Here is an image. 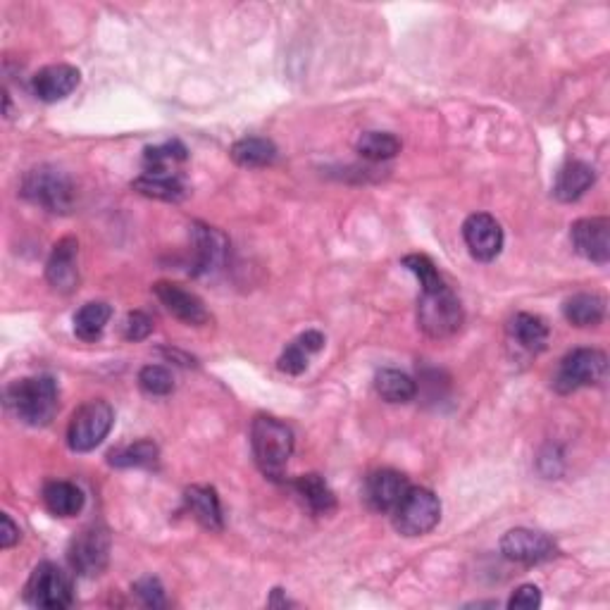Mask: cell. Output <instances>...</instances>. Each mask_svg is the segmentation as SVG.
I'll return each instance as SVG.
<instances>
[{
	"label": "cell",
	"instance_id": "cell-1",
	"mask_svg": "<svg viewBox=\"0 0 610 610\" xmlns=\"http://www.w3.org/2000/svg\"><path fill=\"white\" fill-rule=\"evenodd\" d=\"M5 406L17 420L29 427L51 425L58 415L60 394L53 377H27L12 382L5 391Z\"/></svg>",
	"mask_w": 610,
	"mask_h": 610
},
{
	"label": "cell",
	"instance_id": "cell-2",
	"mask_svg": "<svg viewBox=\"0 0 610 610\" xmlns=\"http://www.w3.org/2000/svg\"><path fill=\"white\" fill-rule=\"evenodd\" d=\"M251 448L260 472L270 479H282L294 453V432L277 417L258 415L251 425Z\"/></svg>",
	"mask_w": 610,
	"mask_h": 610
},
{
	"label": "cell",
	"instance_id": "cell-3",
	"mask_svg": "<svg viewBox=\"0 0 610 610\" xmlns=\"http://www.w3.org/2000/svg\"><path fill=\"white\" fill-rule=\"evenodd\" d=\"M463 305L446 282L434 289H422L417 301V325L432 339H448L463 325Z\"/></svg>",
	"mask_w": 610,
	"mask_h": 610
},
{
	"label": "cell",
	"instance_id": "cell-4",
	"mask_svg": "<svg viewBox=\"0 0 610 610\" xmlns=\"http://www.w3.org/2000/svg\"><path fill=\"white\" fill-rule=\"evenodd\" d=\"M22 196L48 213H70L74 205L72 179L58 167L41 165L27 172L22 182Z\"/></svg>",
	"mask_w": 610,
	"mask_h": 610
},
{
	"label": "cell",
	"instance_id": "cell-5",
	"mask_svg": "<svg viewBox=\"0 0 610 610\" xmlns=\"http://www.w3.org/2000/svg\"><path fill=\"white\" fill-rule=\"evenodd\" d=\"M112 425H115V410L103 398H93L72 415L67 427V446L74 453H89L103 444Z\"/></svg>",
	"mask_w": 610,
	"mask_h": 610
},
{
	"label": "cell",
	"instance_id": "cell-6",
	"mask_svg": "<svg viewBox=\"0 0 610 610\" xmlns=\"http://www.w3.org/2000/svg\"><path fill=\"white\" fill-rule=\"evenodd\" d=\"M608 358L599 348H575L560 360V367L553 377V389L558 394H572L584 387H594L606 377Z\"/></svg>",
	"mask_w": 610,
	"mask_h": 610
},
{
	"label": "cell",
	"instance_id": "cell-7",
	"mask_svg": "<svg viewBox=\"0 0 610 610\" xmlns=\"http://www.w3.org/2000/svg\"><path fill=\"white\" fill-rule=\"evenodd\" d=\"M24 601L43 610L70 608L74 601L72 577L55 563L36 565L24 587Z\"/></svg>",
	"mask_w": 610,
	"mask_h": 610
},
{
	"label": "cell",
	"instance_id": "cell-8",
	"mask_svg": "<svg viewBox=\"0 0 610 610\" xmlns=\"http://www.w3.org/2000/svg\"><path fill=\"white\" fill-rule=\"evenodd\" d=\"M439 520L441 503L434 491L425 487H410L394 510V527L403 537H425L439 525Z\"/></svg>",
	"mask_w": 610,
	"mask_h": 610
},
{
	"label": "cell",
	"instance_id": "cell-9",
	"mask_svg": "<svg viewBox=\"0 0 610 610\" xmlns=\"http://www.w3.org/2000/svg\"><path fill=\"white\" fill-rule=\"evenodd\" d=\"M67 558L74 572L84 577L101 575L108 568L110 560V534L103 527H86L72 539L70 549H67Z\"/></svg>",
	"mask_w": 610,
	"mask_h": 610
},
{
	"label": "cell",
	"instance_id": "cell-10",
	"mask_svg": "<svg viewBox=\"0 0 610 610\" xmlns=\"http://www.w3.org/2000/svg\"><path fill=\"white\" fill-rule=\"evenodd\" d=\"M501 553L508 560L522 565H539L551 560L558 553L556 541L549 534L534 532V529H510L501 539Z\"/></svg>",
	"mask_w": 610,
	"mask_h": 610
},
{
	"label": "cell",
	"instance_id": "cell-11",
	"mask_svg": "<svg viewBox=\"0 0 610 610\" xmlns=\"http://www.w3.org/2000/svg\"><path fill=\"white\" fill-rule=\"evenodd\" d=\"M463 239L470 255L479 263H491L503 251V229L496 217L487 213L470 215L463 224Z\"/></svg>",
	"mask_w": 610,
	"mask_h": 610
},
{
	"label": "cell",
	"instance_id": "cell-12",
	"mask_svg": "<svg viewBox=\"0 0 610 610\" xmlns=\"http://www.w3.org/2000/svg\"><path fill=\"white\" fill-rule=\"evenodd\" d=\"M570 239L582 258L596 265L610 260V220L608 217H584L570 227Z\"/></svg>",
	"mask_w": 610,
	"mask_h": 610
},
{
	"label": "cell",
	"instance_id": "cell-13",
	"mask_svg": "<svg viewBox=\"0 0 610 610\" xmlns=\"http://www.w3.org/2000/svg\"><path fill=\"white\" fill-rule=\"evenodd\" d=\"M408 477L396 470H377L367 477L365 499L377 513H394L403 496L408 494Z\"/></svg>",
	"mask_w": 610,
	"mask_h": 610
},
{
	"label": "cell",
	"instance_id": "cell-14",
	"mask_svg": "<svg viewBox=\"0 0 610 610\" xmlns=\"http://www.w3.org/2000/svg\"><path fill=\"white\" fill-rule=\"evenodd\" d=\"M153 291H155V296H158V301L165 305L167 313L177 317V320L186 322V325L201 327L210 320V313L205 310L201 298H198L196 294H191V291L182 289L179 284L158 282L153 286Z\"/></svg>",
	"mask_w": 610,
	"mask_h": 610
},
{
	"label": "cell",
	"instance_id": "cell-15",
	"mask_svg": "<svg viewBox=\"0 0 610 610\" xmlns=\"http://www.w3.org/2000/svg\"><path fill=\"white\" fill-rule=\"evenodd\" d=\"M77 255H79V244L77 239H72V236L60 239L53 248L51 260H48L46 265V279L55 291H60V294H72V291L77 289L79 284Z\"/></svg>",
	"mask_w": 610,
	"mask_h": 610
},
{
	"label": "cell",
	"instance_id": "cell-16",
	"mask_svg": "<svg viewBox=\"0 0 610 610\" xmlns=\"http://www.w3.org/2000/svg\"><path fill=\"white\" fill-rule=\"evenodd\" d=\"M82 82V74L72 65H48L34 74L31 93L43 103H58Z\"/></svg>",
	"mask_w": 610,
	"mask_h": 610
},
{
	"label": "cell",
	"instance_id": "cell-17",
	"mask_svg": "<svg viewBox=\"0 0 610 610\" xmlns=\"http://www.w3.org/2000/svg\"><path fill=\"white\" fill-rule=\"evenodd\" d=\"M184 501L189 513L201 522L210 532H222L224 518H222V503L220 496L213 487H203V484H194L184 491Z\"/></svg>",
	"mask_w": 610,
	"mask_h": 610
},
{
	"label": "cell",
	"instance_id": "cell-18",
	"mask_svg": "<svg viewBox=\"0 0 610 610\" xmlns=\"http://www.w3.org/2000/svg\"><path fill=\"white\" fill-rule=\"evenodd\" d=\"M596 182L594 167L582 163V160H570L563 170L558 172L556 184H553V196L563 203L580 201Z\"/></svg>",
	"mask_w": 610,
	"mask_h": 610
},
{
	"label": "cell",
	"instance_id": "cell-19",
	"mask_svg": "<svg viewBox=\"0 0 610 610\" xmlns=\"http://www.w3.org/2000/svg\"><path fill=\"white\" fill-rule=\"evenodd\" d=\"M508 334L527 353L544 351L546 344H549V325L539 315L532 313L515 315L508 325Z\"/></svg>",
	"mask_w": 610,
	"mask_h": 610
},
{
	"label": "cell",
	"instance_id": "cell-20",
	"mask_svg": "<svg viewBox=\"0 0 610 610\" xmlns=\"http://www.w3.org/2000/svg\"><path fill=\"white\" fill-rule=\"evenodd\" d=\"M43 503L58 518H74L84 508V491L65 479H53L43 487Z\"/></svg>",
	"mask_w": 610,
	"mask_h": 610
},
{
	"label": "cell",
	"instance_id": "cell-21",
	"mask_svg": "<svg viewBox=\"0 0 610 610\" xmlns=\"http://www.w3.org/2000/svg\"><path fill=\"white\" fill-rule=\"evenodd\" d=\"M563 315L575 327H596L606 317V298L599 294H575L563 303Z\"/></svg>",
	"mask_w": 610,
	"mask_h": 610
},
{
	"label": "cell",
	"instance_id": "cell-22",
	"mask_svg": "<svg viewBox=\"0 0 610 610\" xmlns=\"http://www.w3.org/2000/svg\"><path fill=\"white\" fill-rule=\"evenodd\" d=\"M294 489L298 491L305 506L313 510L315 515H332L336 510V496L334 491L329 489V484L325 482V477L315 475H301L294 482Z\"/></svg>",
	"mask_w": 610,
	"mask_h": 610
},
{
	"label": "cell",
	"instance_id": "cell-23",
	"mask_svg": "<svg viewBox=\"0 0 610 610\" xmlns=\"http://www.w3.org/2000/svg\"><path fill=\"white\" fill-rule=\"evenodd\" d=\"M232 160L236 165L248 167V170H258L267 167L277 160V146L270 139H260V136H248V139L236 141L232 146Z\"/></svg>",
	"mask_w": 610,
	"mask_h": 610
},
{
	"label": "cell",
	"instance_id": "cell-24",
	"mask_svg": "<svg viewBox=\"0 0 610 610\" xmlns=\"http://www.w3.org/2000/svg\"><path fill=\"white\" fill-rule=\"evenodd\" d=\"M132 189L143 196L158 198V201L167 203L182 201L186 194L184 182L177 174H141L139 179H134Z\"/></svg>",
	"mask_w": 610,
	"mask_h": 610
},
{
	"label": "cell",
	"instance_id": "cell-25",
	"mask_svg": "<svg viewBox=\"0 0 610 610\" xmlns=\"http://www.w3.org/2000/svg\"><path fill=\"white\" fill-rule=\"evenodd\" d=\"M112 308L103 301L86 303L74 315V334L82 341H98L105 332V325L110 322Z\"/></svg>",
	"mask_w": 610,
	"mask_h": 610
},
{
	"label": "cell",
	"instance_id": "cell-26",
	"mask_svg": "<svg viewBox=\"0 0 610 610\" xmlns=\"http://www.w3.org/2000/svg\"><path fill=\"white\" fill-rule=\"evenodd\" d=\"M377 394L389 403H408L417 394V384L413 377H408L401 370H379L375 377Z\"/></svg>",
	"mask_w": 610,
	"mask_h": 610
},
{
	"label": "cell",
	"instance_id": "cell-27",
	"mask_svg": "<svg viewBox=\"0 0 610 610\" xmlns=\"http://www.w3.org/2000/svg\"><path fill=\"white\" fill-rule=\"evenodd\" d=\"M356 151L365 160L382 163V160H391L401 153V141L387 132H365L356 143Z\"/></svg>",
	"mask_w": 610,
	"mask_h": 610
},
{
	"label": "cell",
	"instance_id": "cell-28",
	"mask_svg": "<svg viewBox=\"0 0 610 610\" xmlns=\"http://www.w3.org/2000/svg\"><path fill=\"white\" fill-rule=\"evenodd\" d=\"M155 460H158V446L148 439H141L136 444L122 446L110 453L112 468H151Z\"/></svg>",
	"mask_w": 610,
	"mask_h": 610
},
{
	"label": "cell",
	"instance_id": "cell-29",
	"mask_svg": "<svg viewBox=\"0 0 610 610\" xmlns=\"http://www.w3.org/2000/svg\"><path fill=\"white\" fill-rule=\"evenodd\" d=\"M186 148L179 141H167L163 146L146 148L143 153V170L146 174H172L170 165L184 163Z\"/></svg>",
	"mask_w": 610,
	"mask_h": 610
},
{
	"label": "cell",
	"instance_id": "cell-30",
	"mask_svg": "<svg viewBox=\"0 0 610 610\" xmlns=\"http://www.w3.org/2000/svg\"><path fill=\"white\" fill-rule=\"evenodd\" d=\"M194 236H196V246H198V251H196L198 272H210L217 263H220V258L224 253V239L210 227H196Z\"/></svg>",
	"mask_w": 610,
	"mask_h": 610
},
{
	"label": "cell",
	"instance_id": "cell-31",
	"mask_svg": "<svg viewBox=\"0 0 610 610\" xmlns=\"http://www.w3.org/2000/svg\"><path fill=\"white\" fill-rule=\"evenodd\" d=\"M139 387L148 396H167L174 391V377L163 365H146L139 372Z\"/></svg>",
	"mask_w": 610,
	"mask_h": 610
},
{
	"label": "cell",
	"instance_id": "cell-32",
	"mask_svg": "<svg viewBox=\"0 0 610 610\" xmlns=\"http://www.w3.org/2000/svg\"><path fill=\"white\" fill-rule=\"evenodd\" d=\"M403 267H408V270L413 272L417 279H420L422 289H434V286L444 284V277L439 275L437 265H434L427 255H422V253L406 255V258H403Z\"/></svg>",
	"mask_w": 610,
	"mask_h": 610
},
{
	"label": "cell",
	"instance_id": "cell-33",
	"mask_svg": "<svg viewBox=\"0 0 610 610\" xmlns=\"http://www.w3.org/2000/svg\"><path fill=\"white\" fill-rule=\"evenodd\" d=\"M132 591L136 594V599H139L143 606L148 608H163L165 606V589L160 580H155V577H141L139 582L134 584Z\"/></svg>",
	"mask_w": 610,
	"mask_h": 610
},
{
	"label": "cell",
	"instance_id": "cell-34",
	"mask_svg": "<svg viewBox=\"0 0 610 610\" xmlns=\"http://www.w3.org/2000/svg\"><path fill=\"white\" fill-rule=\"evenodd\" d=\"M308 358L310 353L298 344V339L291 344L279 358V370L286 372V375H301V372L308 370Z\"/></svg>",
	"mask_w": 610,
	"mask_h": 610
},
{
	"label": "cell",
	"instance_id": "cell-35",
	"mask_svg": "<svg viewBox=\"0 0 610 610\" xmlns=\"http://www.w3.org/2000/svg\"><path fill=\"white\" fill-rule=\"evenodd\" d=\"M153 332V320L141 310H134V313L127 315L124 320V339L127 341H143L148 339Z\"/></svg>",
	"mask_w": 610,
	"mask_h": 610
},
{
	"label": "cell",
	"instance_id": "cell-36",
	"mask_svg": "<svg viewBox=\"0 0 610 610\" xmlns=\"http://www.w3.org/2000/svg\"><path fill=\"white\" fill-rule=\"evenodd\" d=\"M541 606V591L534 584H522V587L510 596L508 608H518V610H532Z\"/></svg>",
	"mask_w": 610,
	"mask_h": 610
},
{
	"label": "cell",
	"instance_id": "cell-37",
	"mask_svg": "<svg viewBox=\"0 0 610 610\" xmlns=\"http://www.w3.org/2000/svg\"><path fill=\"white\" fill-rule=\"evenodd\" d=\"M20 527L12 522V518L8 513L0 515V549H10V546H15L17 541H20Z\"/></svg>",
	"mask_w": 610,
	"mask_h": 610
},
{
	"label": "cell",
	"instance_id": "cell-38",
	"mask_svg": "<svg viewBox=\"0 0 610 610\" xmlns=\"http://www.w3.org/2000/svg\"><path fill=\"white\" fill-rule=\"evenodd\" d=\"M298 344H301L305 351L313 356V353L322 351V346H325V336H322L320 332H315V329H310V332L298 336Z\"/></svg>",
	"mask_w": 610,
	"mask_h": 610
}]
</instances>
